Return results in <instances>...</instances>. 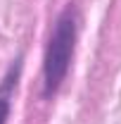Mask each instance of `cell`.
<instances>
[{
	"mask_svg": "<svg viewBox=\"0 0 121 124\" xmlns=\"http://www.w3.org/2000/svg\"><path fill=\"white\" fill-rule=\"evenodd\" d=\"M76 33H78V12L74 5H67L55 22V29L50 33L45 55H43V93L47 98L62 86L71 67Z\"/></svg>",
	"mask_w": 121,
	"mask_h": 124,
	"instance_id": "6da1fadb",
	"label": "cell"
},
{
	"mask_svg": "<svg viewBox=\"0 0 121 124\" xmlns=\"http://www.w3.org/2000/svg\"><path fill=\"white\" fill-rule=\"evenodd\" d=\"M19 69H21V57H17L14 64L7 69V74L0 84V124H7L10 119V110H12V91L17 86V77H19Z\"/></svg>",
	"mask_w": 121,
	"mask_h": 124,
	"instance_id": "7a4b0ae2",
	"label": "cell"
}]
</instances>
